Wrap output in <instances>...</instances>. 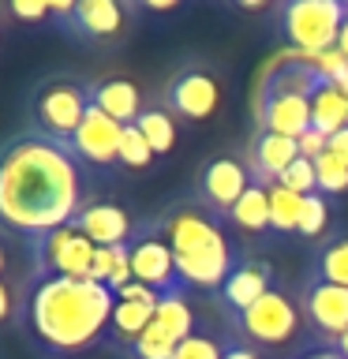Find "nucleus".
<instances>
[{"mask_svg":"<svg viewBox=\"0 0 348 359\" xmlns=\"http://www.w3.org/2000/svg\"><path fill=\"white\" fill-rule=\"evenodd\" d=\"M154 322L165 325L168 333L176 337V341H187L195 330V311H191V303L184 299V292H176V296H161L157 299V311H154Z\"/></svg>","mask_w":348,"mask_h":359,"instance_id":"24","label":"nucleus"},{"mask_svg":"<svg viewBox=\"0 0 348 359\" xmlns=\"http://www.w3.org/2000/svg\"><path fill=\"white\" fill-rule=\"evenodd\" d=\"M311 128L322 135H337L348 128V94L333 83H322L311 94Z\"/></svg>","mask_w":348,"mask_h":359,"instance_id":"19","label":"nucleus"},{"mask_svg":"<svg viewBox=\"0 0 348 359\" xmlns=\"http://www.w3.org/2000/svg\"><path fill=\"white\" fill-rule=\"evenodd\" d=\"M116 296L98 280L38 277L27 299V325L49 352H83L109 333Z\"/></svg>","mask_w":348,"mask_h":359,"instance_id":"2","label":"nucleus"},{"mask_svg":"<svg viewBox=\"0 0 348 359\" xmlns=\"http://www.w3.org/2000/svg\"><path fill=\"white\" fill-rule=\"evenodd\" d=\"M296 146H300V157H307V161H319V157L326 154V146H330V135H322L319 128H307L296 139Z\"/></svg>","mask_w":348,"mask_h":359,"instance_id":"32","label":"nucleus"},{"mask_svg":"<svg viewBox=\"0 0 348 359\" xmlns=\"http://www.w3.org/2000/svg\"><path fill=\"white\" fill-rule=\"evenodd\" d=\"M128 255H131V277L139 280V285L154 288L157 296H176V292H187V285L180 280L173 247L165 243V236L157 232L154 221H142L139 229H135L131 243H128Z\"/></svg>","mask_w":348,"mask_h":359,"instance_id":"8","label":"nucleus"},{"mask_svg":"<svg viewBox=\"0 0 348 359\" xmlns=\"http://www.w3.org/2000/svg\"><path fill=\"white\" fill-rule=\"evenodd\" d=\"M8 314H11V292H8L4 280H0V322H4Z\"/></svg>","mask_w":348,"mask_h":359,"instance_id":"38","label":"nucleus"},{"mask_svg":"<svg viewBox=\"0 0 348 359\" xmlns=\"http://www.w3.org/2000/svg\"><path fill=\"white\" fill-rule=\"evenodd\" d=\"M337 53L348 60V19H344V27H341V38H337Z\"/></svg>","mask_w":348,"mask_h":359,"instance_id":"39","label":"nucleus"},{"mask_svg":"<svg viewBox=\"0 0 348 359\" xmlns=\"http://www.w3.org/2000/svg\"><path fill=\"white\" fill-rule=\"evenodd\" d=\"M314 277L348 288V232L333 236V240H326L319 247V255H314Z\"/></svg>","mask_w":348,"mask_h":359,"instance_id":"23","label":"nucleus"},{"mask_svg":"<svg viewBox=\"0 0 348 359\" xmlns=\"http://www.w3.org/2000/svg\"><path fill=\"white\" fill-rule=\"evenodd\" d=\"M314 176H319V195H348V165L330 150L314 161Z\"/></svg>","mask_w":348,"mask_h":359,"instance_id":"27","label":"nucleus"},{"mask_svg":"<svg viewBox=\"0 0 348 359\" xmlns=\"http://www.w3.org/2000/svg\"><path fill=\"white\" fill-rule=\"evenodd\" d=\"M72 224L94 247H123V243H131L135 229H139V224L128 217V210L116 206V202H86L83 213H79Z\"/></svg>","mask_w":348,"mask_h":359,"instance_id":"16","label":"nucleus"},{"mask_svg":"<svg viewBox=\"0 0 348 359\" xmlns=\"http://www.w3.org/2000/svg\"><path fill=\"white\" fill-rule=\"evenodd\" d=\"M333 157H341V161L348 165V128L344 131H337V135H330V146H326Z\"/></svg>","mask_w":348,"mask_h":359,"instance_id":"35","label":"nucleus"},{"mask_svg":"<svg viewBox=\"0 0 348 359\" xmlns=\"http://www.w3.org/2000/svg\"><path fill=\"white\" fill-rule=\"evenodd\" d=\"M277 19L285 38L296 45V53L319 56L337 49V38H341V27L348 19V4H341V0H288L277 8Z\"/></svg>","mask_w":348,"mask_h":359,"instance_id":"4","label":"nucleus"},{"mask_svg":"<svg viewBox=\"0 0 348 359\" xmlns=\"http://www.w3.org/2000/svg\"><path fill=\"white\" fill-rule=\"evenodd\" d=\"M90 109V86L75 83V79H53V83L38 86L34 94V120H38V131L49 135V139L72 142V135L79 131Z\"/></svg>","mask_w":348,"mask_h":359,"instance_id":"7","label":"nucleus"},{"mask_svg":"<svg viewBox=\"0 0 348 359\" xmlns=\"http://www.w3.org/2000/svg\"><path fill=\"white\" fill-rule=\"evenodd\" d=\"M176 348H180L176 337L168 333L165 325L150 322V325H146V333L131 344V355H135V359H173Z\"/></svg>","mask_w":348,"mask_h":359,"instance_id":"26","label":"nucleus"},{"mask_svg":"<svg viewBox=\"0 0 348 359\" xmlns=\"http://www.w3.org/2000/svg\"><path fill=\"white\" fill-rule=\"evenodd\" d=\"M90 101H94L105 116L123 123V128L142 116V94L131 79H101V83L90 86Z\"/></svg>","mask_w":348,"mask_h":359,"instance_id":"18","label":"nucleus"},{"mask_svg":"<svg viewBox=\"0 0 348 359\" xmlns=\"http://www.w3.org/2000/svg\"><path fill=\"white\" fill-rule=\"evenodd\" d=\"M154 311H157V303L116 299V307H112V318H109V337H112V341H116L120 348H131V344L146 333V325L154 322Z\"/></svg>","mask_w":348,"mask_h":359,"instance_id":"20","label":"nucleus"},{"mask_svg":"<svg viewBox=\"0 0 348 359\" xmlns=\"http://www.w3.org/2000/svg\"><path fill=\"white\" fill-rule=\"evenodd\" d=\"M300 359H344V355L337 352L333 344H322V348H311V352H303Z\"/></svg>","mask_w":348,"mask_h":359,"instance_id":"37","label":"nucleus"},{"mask_svg":"<svg viewBox=\"0 0 348 359\" xmlns=\"http://www.w3.org/2000/svg\"><path fill=\"white\" fill-rule=\"evenodd\" d=\"M0 269H4V247H0Z\"/></svg>","mask_w":348,"mask_h":359,"instance_id":"41","label":"nucleus"},{"mask_svg":"<svg viewBox=\"0 0 348 359\" xmlns=\"http://www.w3.org/2000/svg\"><path fill=\"white\" fill-rule=\"evenodd\" d=\"M326 224H330V210H326V195H307L303 198V210H300V236H314L326 232Z\"/></svg>","mask_w":348,"mask_h":359,"instance_id":"30","label":"nucleus"},{"mask_svg":"<svg viewBox=\"0 0 348 359\" xmlns=\"http://www.w3.org/2000/svg\"><path fill=\"white\" fill-rule=\"evenodd\" d=\"M53 19H64L67 30H75L79 38L86 41H112L123 34V22H128V11L116 0H56L53 4Z\"/></svg>","mask_w":348,"mask_h":359,"instance_id":"10","label":"nucleus"},{"mask_svg":"<svg viewBox=\"0 0 348 359\" xmlns=\"http://www.w3.org/2000/svg\"><path fill=\"white\" fill-rule=\"evenodd\" d=\"M154 224L173 247L180 280L187 288H221L232 266L240 262L229 247V236L221 232V213H213L202 202L168 210Z\"/></svg>","mask_w":348,"mask_h":359,"instance_id":"3","label":"nucleus"},{"mask_svg":"<svg viewBox=\"0 0 348 359\" xmlns=\"http://www.w3.org/2000/svg\"><path fill=\"white\" fill-rule=\"evenodd\" d=\"M300 157V146L296 139H285V135H274V131H258L255 146L247 150V172H251V184L258 187H274L281 172Z\"/></svg>","mask_w":348,"mask_h":359,"instance_id":"17","label":"nucleus"},{"mask_svg":"<svg viewBox=\"0 0 348 359\" xmlns=\"http://www.w3.org/2000/svg\"><path fill=\"white\" fill-rule=\"evenodd\" d=\"M135 128H139V131H142V139L150 142L154 157L173 154V146H176V116H173V112H168L165 105L142 109V116L135 120Z\"/></svg>","mask_w":348,"mask_h":359,"instance_id":"22","label":"nucleus"},{"mask_svg":"<svg viewBox=\"0 0 348 359\" xmlns=\"http://www.w3.org/2000/svg\"><path fill=\"white\" fill-rule=\"evenodd\" d=\"M333 348H337V352H341V355H344V359H348V333H344V337H341V341H337V344H333Z\"/></svg>","mask_w":348,"mask_h":359,"instance_id":"40","label":"nucleus"},{"mask_svg":"<svg viewBox=\"0 0 348 359\" xmlns=\"http://www.w3.org/2000/svg\"><path fill=\"white\" fill-rule=\"evenodd\" d=\"M30 251H34V269H38V277L90 280L98 247L90 243L75 224H64V229H53V232L38 236V240H30Z\"/></svg>","mask_w":348,"mask_h":359,"instance_id":"6","label":"nucleus"},{"mask_svg":"<svg viewBox=\"0 0 348 359\" xmlns=\"http://www.w3.org/2000/svg\"><path fill=\"white\" fill-rule=\"evenodd\" d=\"M116 299H135V303H157L161 296H157L154 288H146V285H139V280H131V285H123L120 292H116Z\"/></svg>","mask_w":348,"mask_h":359,"instance_id":"34","label":"nucleus"},{"mask_svg":"<svg viewBox=\"0 0 348 359\" xmlns=\"http://www.w3.org/2000/svg\"><path fill=\"white\" fill-rule=\"evenodd\" d=\"M269 191V229H277V232H300V210H303V198L300 195H292L288 187H266Z\"/></svg>","mask_w":348,"mask_h":359,"instance_id":"25","label":"nucleus"},{"mask_svg":"<svg viewBox=\"0 0 348 359\" xmlns=\"http://www.w3.org/2000/svg\"><path fill=\"white\" fill-rule=\"evenodd\" d=\"M173 359H225V348L210 333H191L187 341H180Z\"/></svg>","mask_w":348,"mask_h":359,"instance_id":"31","label":"nucleus"},{"mask_svg":"<svg viewBox=\"0 0 348 359\" xmlns=\"http://www.w3.org/2000/svg\"><path fill=\"white\" fill-rule=\"evenodd\" d=\"M300 311H303V322L314 330V337L326 344H337L348 333V288L341 285H330L322 277L303 280Z\"/></svg>","mask_w":348,"mask_h":359,"instance_id":"9","label":"nucleus"},{"mask_svg":"<svg viewBox=\"0 0 348 359\" xmlns=\"http://www.w3.org/2000/svg\"><path fill=\"white\" fill-rule=\"evenodd\" d=\"M120 139H123V123H116L112 116H105L94 101H90L83 123H79V131L72 135V150L83 165H98L105 168L112 161H120Z\"/></svg>","mask_w":348,"mask_h":359,"instance_id":"12","label":"nucleus"},{"mask_svg":"<svg viewBox=\"0 0 348 359\" xmlns=\"http://www.w3.org/2000/svg\"><path fill=\"white\" fill-rule=\"evenodd\" d=\"M281 280L274 273V266L262 262V258H240V262L232 266V273L225 277V285L218 288V296L225 303V311L232 314H243V311H251L258 299L266 296L269 288H277Z\"/></svg>","mask_w":348,"mask_h":359,"instance_id":"14","label":"nucleus"},{"mask_svg":"<svg viewBox=\"0 0 348 359\" xmlns=\"http://www.w3.org/2000/svg\"><path fill=\"white\" fill-rule=\"evenodd\" d=\"M150 161H154L150 142L142 139V131L135 128V123H128V128H123V139H120V165H128V168H146Z\"/></svg>","mask_w":348,"mask_h":359,"instance_id":"29","label":"nucleus"},{"mask_svg":"<svg viewBox=\"0 0 348 359\" xmlns=\"http://www.w3.org/2000/svg\"><path fill=\"white\" fill-rule=\"evenodd\" d=\"M281 187H288L292 195L307 198V195H319V176H314V161H307V157H296L285 172H281L277 180Z\"/></svg>","mask_w":348,"mask_h":359,"instance_id":"28","label":"nucleus"},{"mask_svg":"<svg viewBox=\"0 0 348 359\" xmlns=\"http://www.w3.org/2000/svg\"><path fill=\"white\" fill-rule=\"evenodd\" d=\"M221 105V83L206 67H184L165 90V109L184 120H210Z\"/></svg>","mask_w":348,"mask_h":359,"instance_id":"11","label":"nucleus"},{"mask_svg":"<svg viewBox=\"0 0 348 359\" xmlns=\"http://www.w3.org/2000/svg\"><path fill=\"white\" fill-rule=\"evenodd\" d=\"M258 123H262V131L300 139L311 128V97L288 94V90H262L258 94Z\"/></svg>","mask_w":348,"mask_h":359,"instance_id":"15","label":"nucleus"},{"mask_svg":"<svg viewBox=\"0 0 348 359\" xmlns=\"http://www.w3.org/2000/svg\"><path fill=\"white\" fill-rule=\"evenodd\" d=\"M225 359H262L251 344H225Z\"/></svg>","mask_w":348,"mask_h":359,"instance_id":"36","label":"nucleus"},{"mask_svg":"<svg viewBox=\"0 0 348 359\" xmlns=\"http://www.w3.org/2000/svg\"><path fill=\"white\" fill-rule=\"evenodd\" d=\"M86 206V165L41 131L0 146V224L30 240L72 224Z\"/></svg>","mask_w":348,"mask_h":359,"instance_id":"1","label":"nucleus"},{"mask_svg":"<svg viewBox=\"0 0 348 359\" xmlns=\"http://www.w3.org/2000/svg\"><path fill=\"white\" fill-rule=\"evenodd\" d=\"M8 11H11L15 19L38 22V19H49V15H53V4H45V0H11Z\"/></svg>","mask_w":348,"mask_h":359,"instance_id":"33","label":"nucleus"},{"mask_svg":"<svg viewBox=\"0 0 348 359\" xmlns=\"http://www.w3.org/2000/svg\"><path fill=\"white\" fill-rule=\"evenodd\" d=\"M251 187V172H247V161L240 157H210L206 168L199 176V191H202V206H210L213 213L229 217V210L240 202V195Z\"/></svg>","mask_w":348,"mask_h":359,"instance_id":"13","label":"nucleus"},{"mask_svg":"<svg viewBox=\"0 0 348 359\" xmlns=\"http://www.w3.org/2000/svg\"><path fill=\"white\" fill-rule=\"evenodd\" d=\"M229 221L236 224L240 232H266L269 229V191L266 187H258V184H251L240 195V202L229 210Z\"/></svg>","mask_w":348,"mask_h":359,"instance_id":"21","label":"nucleus"},{"mask_svg":"<svg viewBox=\"0 0 348 359\" xmlns=\"http://www.w3.org/2000/svg\"><path fill=\"white\" fill-rule=\"evenodd\" d=\"M236 325H240V333L247 341L266 344V348H281V344L296 341V333L303 325V311H300V299L288 296V292L277 285V288H269L251 311L236 314Z\"/></svg>","mask_w":348,"mask_h":359,"instance_id":"5","label":"nucleus"}]
</instances>
